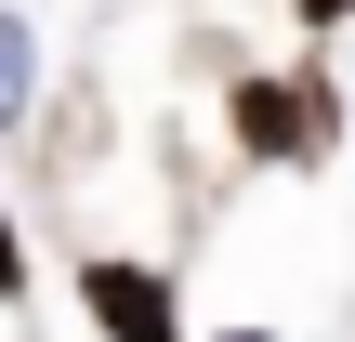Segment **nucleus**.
<instances>
[{
	"label": "nucleus",
	"instance_id": "1",
	"mask_svg": "<svg viewBox=\"0 0 355 342\" xmlns=\"http://www.w3.org/2000/svg\"><path fill=\"white\" fill-rule=\"evenodd\" d=\"M237 145H250V158H329V145H343V92L237 79Z\"/></svg>",
	"mask_w": 355,
	"mask_h": 342
},
{
	"label": "nucleus",
	"instance_id": "2",
	"mask_svg": "<svg viewBox=\"0 0 355 342\" xmlns=\"http://www.w3.org/2000/svg\"><path fill=\"white\" fill-rule=\"evenodd\" d=\"M79 303H92V330H105V342H184L171 277L132 264V250H92V264H79Z\"/></svg>",
	"mask_w": 355,
	"mask_h": 342
},
{
	"label": "nucleus",
	"instance_id": "3",
	"mask_svg": "<svg viewBox=\"0 0 355 342\" xmlns=\"http://www.w3.org/2000/svg\"><path fill=\"white\" fill-rule=\"evenodd\" d=\"M13 105H26V26L0 13V119H13Z\"/></svg>",
	"mask_w": 355,
	"mask_h": 342
},
{
	"label": "nucleus",
	"instance_id": "4",
	"mask_svg": "<svg viewBox=\"0 0 355 342\" xmlns=\"http://www.w3.org/2000/svg\"><path fill=\"white\" fill-rule=\"evenodd\" d=\"M0 290H26V250H13V224H0Z\"/></svg>",
	"mask_w": 355,
	"mask_h": 342
},
{
	"label": "nucleus",
	"instance_id": "5",
	"mask_svg": "<svg viewBox=\"0 0 355 342\" xmlns=\"http://www.w3.org/2000/svg\"><path fill=\"white\" fill-rule=\"evenodd\" d=\"M303 13H316V26H329V13H355V0H303Z\"/></svg>",
	"mask_w": 355,
	"mask_h": 342
},
{
	"label": "nucleus",
	"instance_id": "6",
	"mask_svg": "<svg viewBox=\"0 0 355 342\" xmlns=\"http://www.w3.org/2000/svg\"><path fill=\"white\" fill-rule=\"evenodd\" d=\"M224 342H277V330H224Z\"/></svg>",
	"mask_w": 355,
	"mask_h": 342
}]
</instances>
